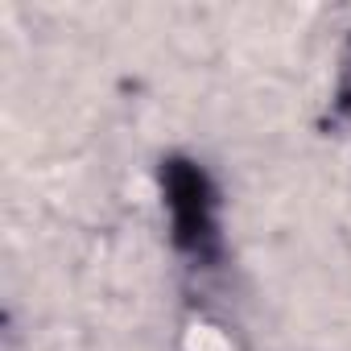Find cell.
Wrapping results in <instances>:
<instances>
[{
	"label": "cell",
	"mask_w": 351,
	"mask_h": 351,
	"mask_svg": "<svg viewBox=\"0 0 351 351\" xmlns=\"http://www.w3.org/2000/svg\"><path fill=\"white\" fill-rule=\"evenodd\" d=\"M165 203L173 215V244L195 261L219 256V223H215V186L211 178L186 157H169L161 169Z\"/></svg>",
	"instance_id": "1"
}]
</instances>
